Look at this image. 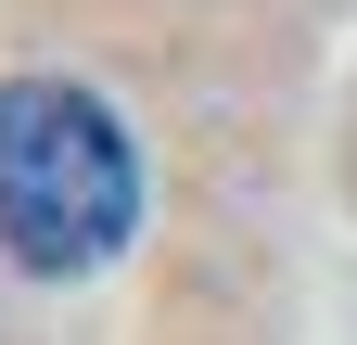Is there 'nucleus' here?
I'll use <instances>...</instances> for the list:
<instances>
[{
	"label": "nucleus",
	"mask_w": 357,
	"mask_h": 345,
	"mask_svg": "<svg viewBox=\"0 0 357 345\" xmlns=\"http://www.w3.org/2000/svg\"><path fill=\"white\" fill-rule=\"evenodd\" d=\"M141 230V141L77 77H0V256L26 281H89Z\"/></svg>",
	"instance_id": "nucleus-1"
}]
</instances>
